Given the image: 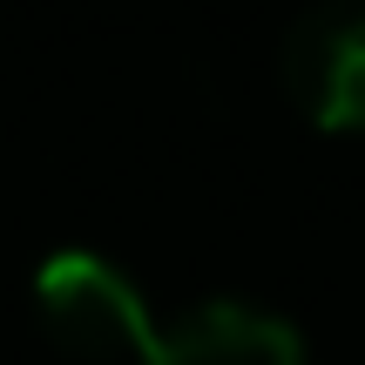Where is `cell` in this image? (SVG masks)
Masks as SVG:
<instances>
[{"label": "cell", "mask_w": 365, "mask_h": 365, "mask_svg": "<svg viewBox=\"0 0 365 365\" xmlns=\"http://www.w3.org/2000/svg\"><path fill=\"white\" fill-rule=\"evenodd\" d=\"M135 365H304V339L271 304L210 298L170 325L156 318V339L143 345Z\"/></svg>", "instance_id": "obj_2"}, {"label": "cell", "mask_w": 365, "mask_h": 365, "mask_svg": "<svg viewBox=\"0 0 365 365\" xmlns=\"http://www.w3.org/2000/svg\"><path fill=\"white\" fill-rule=\"evenodd\" d=\"M284 88L318 129H365V7H325L291 27Z\"/></svg>", "instance_id": "obj_3"}, {"label": "cell", "mask_w": 365, "mask_h": 365, "mask_svg": "<svg viewBox=\"0 0 365 365\" xmlns=\"http://www.w3.org/2000/svg\"><path fill=\"white\" fill-rule=\"evenodd\" d=\"M34 304L48 331L81 359H143L156 339V312L149 298L95 250H54L34 271Z\"/></svg>", "instance_id": "obj_1"}]
</instances>
